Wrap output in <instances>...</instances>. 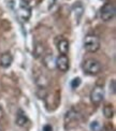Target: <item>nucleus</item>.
<instances>
[{"instance_id": "obj_1", "label": "nucleus", "mask_w": 116, "mask_h": 131, "mask_svg": "<svg viewBox=\"0 0 116 131\" xmlns=\"http://www.w3.org/2000/svg\"><path fill=\"white\" fill-rule=\"evenodd\" d=\"M82 68L84 70V72L88 75H97L101 71V63L97 59L89 58L83 62Z\"/></svg>"}, {"instance_id": "obj_2", "label": "nucleus", "mask_w": 116, "mask_h": 131, "mask_svg": "<svg viewBox=\"0 0 116 131\" xmlns=\"http://www.w3.org/2000/svg\"><path fill=\"white\" fill-rule=\"evenodd\" d=\"M84 48L89 53H95L100 48V40L95 35H87L84 40Z\"/></svg>"}, {"instance_id": "obj_3", "label": "nucleus", "mask_w": 116, "mask_h": 131, "mask_svg": "<svg viewBox=\"0 0 116 131\" xmlns=\"http://www.w3.org/2000/svg\"><path fill=\"white\" fill-rule=\"evenodd\" d=\"M115 16V7L111 2H107L102 5L100 10V17L104 21H110Z\"/></svg>"}, {"instance_id": "obj_4", "label": "nucleus", "mask_w": 116, "mask_h": 131, "mask_svg": "<svg viewBox=\"0 0 116 131\" xmlns=\"http://www.w3.org/2000/svg\"><path fill=\"white\" fill-rule=\"evenodd\" d=\"M30 16H31V9L29 7V4L25 0H20L19 8L17 10V17L20 19V21L26 23L30 18Z\"/></svg>"}, {"instance_id": "obj_5", "label": "nucleus", "mask_w": 116, "mask_h": 131, "mask_svg": "<svg viewBox=\"0 0 116 131\" xmlns=\"http://www.w3.org/2000/svg\"><path fill=\"white\" fill-rule=\"evenodd\" d=\"M104 99V89L102 86H95L90 92V100L93 104H99Z\"/></svg>"}, {"instance_id": "obj_6", "label": "nucleus", "mask_w": 116, "mask_h": 131, "mask_svg": "<svg viewBox=\"0 0 116 131\" xmlns=\"http://www.w3.org/2000/svg\"><path fill=\"white\" fill-rule=\"evenodd\" d=\"M55 66L56 68L61 71V72H67L69 70V59L66 55H60L59 57L56 58V61H55Z\"/></svg>"}, {"instance_id": "obj_7", "label": "nucleus", "mask_w": 116, "mask_h": 131, "mask_svg": "<svg viewBox=\"0 0 116 131\" xmlns=\"http://www.w3.org/2000/svg\"><path fill=\"white\" fill-rule=\"evenodd\" d=\"M12 62H13V57L9 52L1 54V56H0V66L2 68H9L12 64Z\"/></svg>"}, {"instance_id": "obj_8", "label": "nucleus", "mask_w": 116, "mask_h": 131, "mask_svg": "<svg viewBox=\"0 0 116 131\" xmlns=\"http://www.w3.org/2000/svg\"><path fill=\"white\" fill-rule=\"evenodd\" d=\"M55 61H56V59L54 58L53 54H46V55L43 56V64L49 70H53L54 68H56Z\"/></svg>"}, {"instance_id": "obj_9", "label": "nucleus", "mask_w": 116, "mask_h": 131, "mask_svg": "<svg viewBox=\"0 0 116 131\" xmlns=\"http://www.w3.org/2000/svg\"><path fill=\"white\" fill-rule=\"evenodd\" d=\"M72 11L74 13V16H75V19H76V24L80 23V19L83 16V13H84V7L82 5L81 2H77L76 4L73 5L72 8Z\"/></svg>"}, {"instance_id": "obj_10", "label": "nucleus", "mask_w": 116, "mask_h": 131, "mask_svg": "<svg viewBox=\"0 0 116 131\" xmlns=\"http://www.w3.org/2000/svg\"><path fill=\"white\" fill-rule=\"evenodd\" d=\"M57 48L61 55H67L69 52V42L66 39H60L57 42Z\"/></svg>"}, {"instance_id": "obj_11", "label": "nucleus", "mask_w": 116, "mask_h": 131, "mask_svg": "<svg viewBox=\"0 0 116 131\" xmlns=\"http://www.w3.org/2000/svg\"><path fill=\"white\" fill-rule=\"evenodd\" d=\"M15 123H16V125H17V126H19V127H23V126H25L27 123H28V117H27V115H26V114H25L23 111H22V110H19V111L17 112Z\"/></svg>"}, {"instance_id": "obj_12", "label": "nucleus", "mask_w": 116, "mask_h": 131, "mask_svg": "<svg viewBox=\"0 0 116 131\" xmlns=\"http://www.w3.org/2000/svg\"><path fill=\"white\" fill-rule=\"evenodd\" d=\"M77 118H79V114H77V112H75L74 110H70L69 112H67V114H66L65 122H66V124H70V123H72L74 121H77Z\"/></svg>"}, {"instance_id": "obj_13", "label": "nucleus", "mask_w": 116, "mask_h": 131, "mask_svg": "<svg viewBox=\"0 0 116 131\" xmlns=\"http://www.w3.org/2000/svg\"><path fill=\"white\" fill-rule=\"evenodd\" d=\"M103 114H104V116H106L107 118H112L113 114H114L112 105H106L104 106L103 107Z\"/></svg>"}, {"instance_id": "obj_14", "label": "nucleus", "mask_w": 116, "mask_h": 131, "mask_svg": "<svg viewBox=\"0 0 116 131\" xmlns=\"http://www.w3.org/2000/svg\"><path fill=\"white\" fill-rule=\"evenodd\" d=\"M44 53V48H43V45L38 43V44L35 46V56L36 57H40L41 55H43Z\"/></svg>"}, {"instance_id": "obj_15", "label": "nucleus", "mask_w": 116, "mask_h": 131, "mask_svg": "<svg viewBox=\"0 0 116 131\" xmlns=\"http://www.w3.org/2000/svg\"><path fill=\"white\" fill-rule=\"evenodd\" d=\"M81 79L80 78H75V79H73L72 81H71V87H72L73 89H75V88H77V87H79L80 85H81Z\"/></svg>"}, {"instance_id": "obj_16", "label": "nucleus", "mask_w": 116, "mask_h": 131, "mask_svg": "<svg viewBox=\"0 0 116 131\" xmlns=\"http://www.w3.org/2000/svg\"><path fill=\"white\" fill-rule=\"evenodd\" d=\"M89 128H90L91 131H99L100 128H101V126H100V124H99L98 122H92L89 125Z\"/></svg>"}, {"instance_id": "obj_17", "label": "nucleus", "mask_w": 116, "mask_h": 131, "mask_svg": "<svg viewBox=\"0 0 116 131\" xmlns=\"http://www.w3.org/2000/svg\"><path fill=\"white\" fill-rule=\"evenodd\" d=\"M112 89V94H115V81L112 80L111 81V84H110V90Z\"/></svg>"}, {"instance_id": "obj_18", "label": "nucleus", "mask_w": 116, "mask_h": 131, "mask_svg": "<svg viewBox=\"0 0 116 131\" xmlns=\"http://www.w3.org/2000/svg\"><path fill=\"white\" fill-rule=\"evenodd\" d=\"M43 131H53V128L51 125H45V126L43 127Z\"/></svg>"}, {"instance_id": "obj_19", "label": "nucleus", "mask_w": 116, "mask_h": 131, "mask_svg": "<svg viewBox=\"0 0 116 131\" xmlns=\"http://www.w3.org/2000/svg\"><path fill=\"white\" fill-rule=\"evenodd\" d=\"M2 116H3V110H2V107L0 106V119L2 118Z\"/></svg>"}, {"instance_id": "obj_20", "label": "nucleus", "mask_w": 116, "mask_h": 131, "mask_svg": "<svg viewBox=\"0 0 116 131\" xmlns=\"http://www.w3.org/2000/svg\"><path fill=\"white\" fill-rule=\"evenodd\" d=\"M0 131H2V128H1V126H0Z\"/></svg>"}]
</instances>
